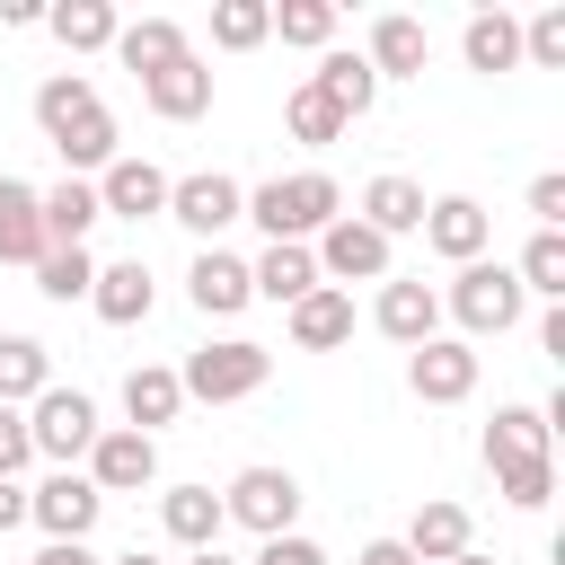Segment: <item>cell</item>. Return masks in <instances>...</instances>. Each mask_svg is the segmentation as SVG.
<instances>
[{
    "label": "cell",
    "mask_w": 565,
    "mask_h": 565,
    "mask_svg": "<svg viewBox=\"0 0 565 565\" xmlns=\"http://www.w3.org/2000/svg\"><path fill=\"white\" fill-rule=\"evenodd\" d=\"M53 388V353L35 335H0V406H35Z\"/></svg>",
    "instance_id": "1f68e13d"
},
{
    "label": "cell",
    "mask_w": 565,
    "mask_h": 565,
    "mask_svg": "<svg viewBox=\"0 0 565 565\" xmlns=\"http://www.w3.org/2000/svg\"><path fill=\"white\" fill-rule=\"evenodd\" d=\"M141 106H150L159 124H194V115H212V62L185 53V62L150 71V79H141Z\"/></svg>",
    "instance_id": "e0dca14e"
},
{
    "label": "cell",
    "mask_w": 565,
    "mask_h": 565,
    "mask_svg": "<svg viewBox=\"0 0 565 565\" xmlns=\"http://www.w3.org/2000/svg\"><path fill=\"white\" fill-rule=\"evenodd\" d=\"M150 265L141 256H115V265H97V282H88V309L106 318V327H141L150 318Z\"/></svg>",
    "instance_id": "7402d4cb"
},
{
    "label": "cell",
    "mask_w": 565,
    "mask_h": 565,
    "mask_svg": "<svg viewBox=\"0 0 565 565\" xmlns=\"http://www.w3.org/2000/svg\"><path fill=\"white\" fill-rule=\"evenodd\" d=\"M247 282H256V300L291 309V300H309V291H318V256H309V247H265V256L247 265Z\"/></svg>",
    "instance_id": "4dcf8cb0"
},
{
    "label": "cell",
    "mask_w": 565,
    "mask_h": 565,
    "mask_svg": "<svg viewBox=\"0 0 565 565\" xmlns=\"http://www.w3.org/2000/svg\"><path fill=\"white\" fill-rule=\"evenodd\" d=\"M124 415H132V433H150V441H159V424H177V415H185L177 371H168V362H132V371H124Z\"/></svg>",
    "instance_id": "484cf974"
},
{
    "label": "cell",
    "mask_w": 565,
    "mask_h": 565,
    "mask_svg": "<svg viewBox=\"0 0 565 565\" xmlns=\"http://www.w3.org/2000/svg\"><path fill=\"white\" fill-rule=\"evenodd\" d=\"M459 53H468V71H477V79H503V71H521V18H512V9H468V26H459Z\"/></svg>",
    "instance_id": "44dd1931"
},
{
    "label": "cell",
    "mask_w": 565,
    "mask_h": 565,
    "mask_svg": "<svg viewBox=\"0 0 565 565\" xmlns=\"http://www.w3.org/2000/svg\"><path fill=\"white\" fill-rule=\"evenodd\" d=\"M282 327H291V344H300V353H335V344L353 335V291L318 282L309 300H291V309H282Z\"/></svg>",
    "instance_id": "603a6c76"
},
{
    "label": "cell",
    "mask_w": 565,
    "mask_h": 565,
    "mask_svg": "<svg viewBox=\"0 0 565 565\" xmlns=\"http://www.w3.org/2000/svg\"><path fill=\"white\" fill-rule=\"evenodd\" d=\"M309 256H318V282H335V291H344V282H388V265H397V247H388L380 230H362L353 212H335Z\"/></svg>",
    "instance_id": "ba28073f"
},
{
    "label": "cell",
    "mask_w": 565,
    "mask_h": 565,
    "mask_svg": "<svg viewBox=\"0 0 565 565\" xmlns=\"http://www.w3.org/2000/svg\"><path fill=\"white\" fill-rule=\"evenodd\" d=\"M282 132H291L300 150H327V141H344V115H335V106H327V97L300 79V88L282 97Z\"/></svg>",
    "instance_id": "836d02e7"
},
{
    "label": "cell",
    "mask_w": 565,
    "mask_h": 565,
    "mask_svg": "<svg viewBox=\"0 0 565 565\" xmlns=\"http://www.w3.org/2000/svg\"><path fill=\"white\" fill-rule=\"evenodd\" d=\"M221 521H238V530H256V539H282L291 521H300V477L291 468H238L230 486H221Z\"/></svg>",
    "instance_id": "5b68a950"
},
{
    "label": "cell",
    "mask_w": 565,
    "mask_h": 565,
    "mask_svg": "<svg viewBox=\"0 0 565 565\" xmlns=\"http://www.w3.org/2000/svg\"><path fill=\"white\" fill-rule=\"evenodd\" d=\"M371 327H380L388 344H406V353H415V344H433V335H441V291H433L424 274H388V282H380V300H371Z\"/></svg>",
    "instance_id": "7c38bea8"
},
{
    "label": "cell",
    "mask_w": 565,
    "mask_h": 565,
    "mask_svg": "<svg viewBox=\"0 0 565 565\" xmlns=\"http://www.w3.org/2000/svg\"><path fill=\"white\" fill-rule=\"evenodd\" d=\"M450 565H494V556H477V547H468V556H450Z\"/></svg>",
    "instance_id": "7dc6e473"
},
{
    "label": "cell",
    "mask_w": 565,
    "mask_h": 565,
    "mask_svg": "<svg viewBox=\"0 0 565 565\" xmlns=\"http://www.w3.org/2000/svg\"><path fill=\"white\" fill-rule=\"evenodd\" d=\"M194 44H185V26L177 18H132L124 35H115V62L132 71V79H150V71H168V62H185Z\"/></svg>",
    "instance_id": "f546056e"
},
{
    "label": "cell",
    "mask_w": 565,
    "mask_h": 565,
    "mask_svg": "<svg viewBox=\"0 0 565 565\" xmlns=\"http://www.w3.org/2000/svg\"><path fill=\"white\" fill-rule=\"evenodd\" d=\"M512 282H521V300H547V309H556V300H565V230H530Z\"/></svg>",
    "instance_id": "d6a6232c"
},
{
    "label": "cell",
    "mask_w": 565,
    "mask_h": 565,
    "mask_svg": "<svg viewBox=\"0 0 565 565\" xmlns=\"http://www.w3.org/2000/svg\"><path fill=\"white\" fill-rule=\"evenodd\" d=\"M88 185H97L106 221H168V168L141 159V150H115V168H97Z\"/></svg>",
    "instance_id": "9c48e42d"
},
{
    "label": "cell",
    "mask_w": 565,
    "mask_h": 565,
    "mask_svg": "<svg viewBox=\"0 0 565 565\" xmlns=\"http://www.w3.org/2000/svg\"><path fill=\"white\" fill-rule=\"evenodd\" d=\"M97 494H141V486H159V441L150 433H132V424H106L97 441H88V468H79Z\"/></svg>",
    "instance_id": "30bf717a"
},
{
    "label": "cell",
    "mask_w": 565,
    "mask_h": 565,
    "mask_svg": "<svg viewBox=\"0 0 565 565\" xmlns=\"http://www.w3.org/2000/svg\"><path fill=\"white\" fill-rule=\"evenodd\" d=\"M185 565H238V556H230V547H194Z\"/></svg>",
    "instance_id": "f6af8a7d"
},
{
    "label": "cell",
    "mask_w": 565,
    "mask_h": 565,
    "mask_svg": "<svg viewBox=\"0 0 565 565\" xmlns=\"http://www.w3.org/2000/svg\"><path fill=\"white\" fill-rule=\"evenodd\" d=\"M547 415L539 406H494V424H486V468L494 477H530V468H556V450H547Z\"/></svg>",
    "instance_id": "9a60e30c"
},
{
    "label": "cell",
    "mask_w": 565,
    "mask_h": 565,
    "mask_svg": "<svg viewBox=\"0 0 565 565\" xmlns=\"http://www.w3.org/2000/svg\"><path fill=\"white\" fill-rule=\"evenodd\" d=\"M256 565H327V547H318V539H300V530H282V539H265V547H256Z\"/></svg>",
    "instance_id": "60d3db41"
},
{
    "label": "cell",
    "mask_w": 565,
    "mask_h": 565,
    "mask_svg": "<svg viewBox=\"0 0 565 565\" xmlns=\"http://www.w3.org/2000/svg\"><path fill=\"white\" fill-rule=\"evenodd\" d=\"M424 203H433V194H424L415 177H397V168H380V177L362 185V203H353V221H362V230H380V238L397 247L406 230H424Z\"/></svg>",
    "instance_id": "ac0fdd59"
},
{
    "label": "cell",
    "mask_w": 565,
    "mask_h": 565,
    "mask_svg": "<svg viewBox=\"0 0 565 565\" xmlns=\"http://www.w3.org/2000/svg\"><path fill=\"white\" fill-rule=\"evenodd\" d=\"M265 380H274V353H265V344H247V335L194 344V353H185V371H177V388H185V397H203V406H238V397H256Z\"/></svg>",
    "instance_id": "277c9868"
},
{
    "label": "cell",
    "mask_w": 565,
    "mask_h": 565,
    "mask_svg": "<svg viewBox=\"0 0 565 565\" xmlns=\"http://www.w3.org/2000/svg\"><path fill=\"white\" fill-rule=\"evenodd\" d=\"M521 62L565 71V0H556V9H539V18H521Z\"/></svg>",
    "instance_id": "74e56055"
},
{
    "label": "cell",
    "mask_w": 565,
    "mask_h": 565,
    "mask_svg": "<svg viewBox=\"0 0 565 565\" xmlns=\"http://www.w3.org/2000/svg\"><path fill=\"white\" fill-rule=\"evenodd\" d=\"M486 238H494V212H486L477 194H433V203H424V247H433L441 265H477Z\"/></svg>",
    "instance_id": "5bb4252c"
},
{
    "label": "cell",
    "mask_w": 565,
    "mask_h": 565,
    "mask_svg": "<svg viewBox=\"0 0 565 565\" xmlns=\"http://www.w3.org/2000/svg\"><path fill=\"white\" fill-rule=\"evenodd\" d=\"M88 282H97V256H88V247H44V256H35V291H44V300L71 309V300H88Z\"/></svg>",
    "instance_id": "e575fe53"
},
{
    "label": "cell",
    "mask_w": 565,
    "mask_h": 565,
    "mask_svg": "<svg viewBox=\"0 0 565 565\" xmlns=\"http://www.w3.org/2000/svg\"><path fill=\"white\" fill-rule=\"evenodd\" d=\"M168 221L194 230L203 247H221L230 221H247V185L230 168H194V177H168Z\"/></svg>",
    "instance_id": "8992f818"
},
{
    "label": "cell",
    "mask_w": 565,
    "mask_h": 565,
    "mask_svg": "<svg viewBox=\"0 0 565 565\" xmlns=\"http://www.w3.org/2000/svg\"><path fill=\"white\" fill-rule=\"evenodd\" d=\"M44 26L62 53H115V35H124L115 0H62V9H44Z\"/></svg>",
    "instance_id": "f1b7e54d"
},
{
    "label": "cell",
    "mask_w": 565,
    "mask_h": 565,
    "mask_svg": "<svg viewBox=\"0 0 565 565\" xmlns=\"http://www.w3.org/2000/svg\"><path fill=\"white\" fill-rule=\"evenodd\" d=\"M362 62H371V79H424V62H433V35H424V18H406V9H380V18H371V44H362Z\"/></svg>",
    "instance_id": "2e32d148"
},
{
    "label": "cell",
    "mask_w": 565,
    "mask_h": 565,
    "mask_svg": "<svg viewBox=\"0 0 565 565\" xmlns=\"http://www.w3.org/2000/svg\"><path fill=\"white\" fill-rule=\"evenodd\" d=\"M35 441H26V406H0V477H26Z\"/></svg>",
    "instance_id": "f35d334b"
},
{
    "label": "cell",
    "mask_w": 565,
    "mask_h": 565,
    "mask_svg": "<svg viewBox=\"0 0 565 565\" xmlns=\"http://www.w3.org/2000/svg\"><path fill=\"white\" fill-rule=\"evenodd\" d=\"M265 35H274V0H221L212 9V44L221 53H256Z\"/></svg>",
    "instance_id": "d590c367"
},
{
    "label": "cell",
    "mask_w": 565,
    "mask_h": 565,
    "mask_svg": "<svg viewBox=\"0 0 565 565\" xmlns=\"http://www.w3.org/2000/svg\"><path fill=\"white\" fill-rule=\"evenodd\" d=\"M406 388H415L424 406H468V397H477V344H459V335L415 344V353H406Z\"/></svg>",
    "instance_id": "4fadbf2b"
},
{
    "label": "cell",
    "mask_w": 565,
    "mask_h": 565,
    "mask_svg": "<svg viewBox=\"0 0 565 565\" xmlns=\"http://www.w3.org/2000/svg\"><path fill=\"white\" fill-rule=\"evenodd\" d=\"M335 212H344V185H335L327 168H300V177H274V185H247V221L265 230V247H309Z\"/></svg>",
    "instance_id": "7a4b0ae2"
},
{
    "label": "cell",
    "mask_w": 565,
    "mask_h": 565,
    "mask_svg": "<svg viewBox=\"0 0 565 565\" xmlns=\"http://www.w3.org/2000/svg\"><path fill=\"white\" fill-rule=\"evenodd\" d=\"M530 221H539V230H565V177H556V168L530 177Z\"/></svg>",
    "instance_id": "ab89813d"
},
{
    "label": "cell",
    "mask_w": 565,
    "mask_h": 565,
    "mask_svg": "<svg viewBox=\"0 0 565 565\" xmlns=\"http://www.w3.org/2000/svg\"><path fill=\"white\" fill-rule=\"evenodd\" d=\"M468 539H477V521H468V503H450V494H433V503H415V521H406V556L415 565H450V556H468Z\"/></svg>",
    "instance_id": "ffe728a7"
},
{
    "label": "cell",
    "mask_w": 565,
    "mask_h": 565,
    "mask_svg": "<svg viewBox=\"0 0 565 565\" xmlns=\"http://www.w3.org/2000/svg\"><path fill=\"white\" fill-rule=\"evenodd\" d=\"M35 203H44V247H88V230L106 221V212H97V185H88V177L35 185Z\"/></svg>",
    "instance_id": "d4e9b609"
},
{
    "label": "cell",
    "mask_w": 565,
    "mask_h": 565,
    "mask_svg": "<svg viewBox=\"0 0 565 565\" xmlns=\"http://www.w3.org/2000/svg\"><path fill=\"white\" fill-rule=\"evenodd\" d=\"M159 530L194 556V547H221V494L212 486H168L159 494Z\"/></svg>",
    "instance_id": "4316f807"
},
{
    "label": "cell",
    "mask_w": 565,
    "mask_h": 565,
    "mask_svg": "<svg viewBox=\"0 0 565 565\" xmlns=\"http://www.w3.org/2000/svg\"><path fill=\"white\" fill-rule=\"evenodd\" d=\"M274 35L300 44V53H327L335 44V0H274Z\"/></svg>",
    "instance_id": "8d00e7d4"
},
{
    "label": "cell",
    "mask_w": 565,
    "mask_h": 565,
    "mask_svg": "<svg viewBox=\"0 0 565 565\" xmlns=\"http://www.w3.org/2000/svg\"><path fill=\"white\" fill-rule=\"evenodd\" d=\"M97 433H106V424H97V397H88V388H62V380H53V388L26 406V441H35V459H62V468H71V459H88Z\"/></svg>",
    "instance_id": "52a82bcc"
},
{
    "label": "cell",
    "mask_w": 565,
    "mask_h": 565,
    "mask_svg": "<svg viewBox=\"0 0 565 565\" xmlns=\"http://www.w3.org/2000/svg\"><path fill=\"white\" fill-rule=\"evenodd\" d=\"M309 88H318V97H327V106H335L344 124H362V115L380 106V79H371V62H362V53H335V44L318 53V71H309Z\"/></svg>",
    "instance_id": "cb8c5ba5"
},
{
    "label": "cell",
    "mask_w": 565,
    "mask_h": 565,
    "mask_svg": "<svg viewBox=\"0 0 565 565\" xmlns=\"http://www.w3.org/2000/svg\"><path fill=\"white\" fill-rule=\"evenodd\" d=\"M44 256V203L26 177H0V265H35Z\"/></svg>",
    "instance_id": "83f0119b"
},
{
    "label": "cell",
    "mask_w": 565,
    "mask_h": 565,
    "mask_svg": "<svg viewBox=\"0 0 565 565\" xmlns=\"http://www.w3.org/2000/svg\"><path fill=\"white\" fill-rule=\"evenodd\" d=\"M97 512H106V494H97L79 468H53L44 486H26V521L44 530V547H53V539H88Z\"/></svg>",
    "instance_id": "8fae6325"
},
{
    "label": "cell",
    "mask_w": 565,
    "mask_h": 565,
    "mask_svg": "<svg viewBox=\"0 0 565 565\" xmlns=\"http://www.w3.org/2000/svg\"><path fill=\"white\" fill-rule=\"evenodd\" d=\"M35 132L62 150L71 177H79V168H115V115H106L97 79H79V71H53V79L35 88Z\"/></svg>",
    "instance_id": "6da1fadb"
},
{
    "label": "cell",
    "mask_w": 565,
    "mask_h": 565,
    "mask_svg": "<svg viewBox=\"0 0 565 565\" xmlns=\"http://www.w3.org/2000/svg\"><path fill=\"white\" fill-rule=\"evenodd\" d=\"M115 565H168V556H150V547H132V556H115Z\"/></svg>",
    "instance_id": "bcb514c9"
},
{
    "label": "cell",
    "mask_w": 565,
    "mask_h": 565,
    "mask_svg": "<svg viewBox=\"0 0 565 565\" xmlns=\"http://www.w3.org/2000/svg\"><path fill=\"white\" fill-rule=\"evenodd\" d=\"M26 565H35V556H26Z\"/></svg>",
    "instance_id": "c3c4849f"
},
{
    "label": "cell",
    "mask_w": 565,
    "mask_h": 565,
    "mask_svg": "<svg viewBox=\"0 0 565 565\" xmlns=\"http://www.w3.org/2000/svg\"><path fill=\"white\" fill-rule=\"evenodd\" d=\"M185 300H194L203 318H238V309L256 300V282H247V256H230V247H203V256L185 265Z\"/></svg>",
    "instance_id": "d6986e66"
},
{
    "label": "cell",
    "mask_w": 565,
    "mask_h": 565,
    "mask_svg": "<svg viewBox=\"0 0 565 565\" xmlns=\"http://www.w3.org/2000/svg\"><path fill=\"white\" fill-rule=\"evenodd\" d=\"M353 565H415V556H406V547H397V539H371V547H362V556H353Z\"/></svg>",
    "instance_id": "ee69618b"
},
{
    "label": "cell",
    "mask_w": 565,
    "mask_h": 565,
    "mask_svg": "<svg viewBox=\"0 0 565 565\" xmlns=\"http://www.w3.org/2000/svg\"><path fill=\"white\" fill-rule=\"evenodd\" d=\"M35 565H106V556H97V547H88V539H53V547H44V556H35Z\"/></svg>",
    "instance_id": "b9f144b4"
},
{
    "label": "cell",
    "mask_w": 565,
    "mask_h": 565,
    "mask_svg": "<svg viewBox=\"0 0 565 565\" xmlns=\"http://www.w3.org/2000/svg\"><path fill=\"white\" fill-rule=\"evenodd\" d=\"M18 521H26V486H18V477H0V530H18Z\"/></svg>",
    "instance_id": "7bdbcfd3"
},
{
    "label": "cell",
    "mask_w": 565,
    "mask_h": 565,
    "mask_svg": "<svg viewBox=\"0 0 565 565\" xmlns=\"http://www.w3.org/2000/svg\"><path fill=\"white\" fill-rule=\"evenodd\" d=\"M441 309L459 318V344H477V335H512V327L530 318V300H521L512 265H494V256H477V265H450V291H441Z\"/></svg>",
    "instance_id": "3957f363"
}]
</instances>
